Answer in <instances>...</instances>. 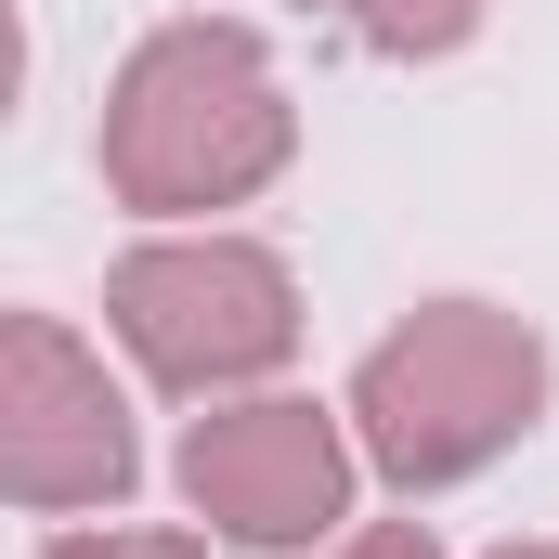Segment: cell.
Segmentation results:
<instances>
[{"label": "cell", "mask_w": 559, "mask_h": 559, "mask_svg": "<svg viewBox=\"0 0 559 559\" xmlns=\"http://www.w3.org/2000/svg\"><path fill=\"white\" fill-rule=\"evenodd\" d=\"M481 559H559V547H547V534H508V547H481Z\"/></svg>", "instance_id": "9c48e42d"}, {"label": "cell", "mask_w": 559, "mask_h": 559, "mask_svg": "<svg viewBox=\"0 0 559 559\" xmlns=\"http://www.w3.org/2000/svg\"><path fill=\"white\" fill-rule=\"evenodd\" d=\"M286 13L352 26V39H365V52H391V66H442V52H468V39H481V13H495V0H286Z\"/></svg>", "instance_id": "8992f818"}, {"label": "cell", "mask_w": 559, "mask_h": 559, "mask_svg": "<svg viewBox=\"0 0 559 559\" xmlns=\"http://www.w3.org/2000/svg\"><path fill=\"white\" fill-rule=\"evenodd\" d=\"M105 195L131 222H222L299 169V92L235 13H169L143 26L105 79Z\"/></svg>", "instance_id": "6da1fadb"}, {"label": "cell", "mask_w": 559, "mask_h": 559, "mask_svg": "<svg viewBox=\"0 0 559 559\" xmlns=\"http://www.w3.org/2000/svg\"><path fill=\"white\" fill-rule=\"evenodd\" d=\"M325 559H442V534H429V521H352Z\"/></svg>", "instance_id": "ba28073f"}, {"label": "cell", "mask_w": 559, "mask_h": 559, "mask_svg": "<svg viewBox=\"0 0 559 559\" xmlns=\"http://www.w3.org/2000/svg\"><path fill=\"white\" fill-rule=\"evenodd\" d=\"M547 338L508 299H417L365 365H352V442L391 495H455L481 481L521 429L547 417Z\"/></svg>", "instance_id": "7a4b0ae2"}, {"label": "cell", "mask_w": 559, "mask_h": 559, "mask_svg": "<svg viewBox=\"0 0 559 559\" xmlns=\"http://www.w3.org/2000/svg\"><path fill=\"white\" fill-rule=\"evenodd\" d=\"M105 338L169 404H235L299 365V274L235 222H143V248L105 274Z\"/></svg>", "instance_id": "3957f363"}, {"label": "cell", "mask_w": 559, "mask_h": 559, "mask_svg": "<svg viewBox=\"0 0 559 559\" xmlns=\"http://www.w3.org/2000/svg\"><path fill=\"white\" fill-rule=\"evenodd\" d=\"M131 481L143 429L105 352L66 312H0V495L26 521H92V508H131Z\"/></svg>", "instance_id": "5b68a950"}, {"label": "cell", "mask_w": 559, "mask_h": 559, "mask_svg": "<svg viewBox=\"0 0 559 559\" xmlns=\"http://www.w3.org/2000/svg\"><path fill=\"white\" fill-rule=\"evenodd\" d=\"M26 559H209V534H195V521H118V508H105V521L39 534Z\"/></svg>", "instance_id": "52a82bcc"}, {"label": "cell", "mask_w": 559, "mask_h": 559, "mask_svg": "<svg viewBox=\"0 0 559 559\" xmlns=\"http://www.w3.org/2000/svg\"><path fill=\"white\" fill-rule=\"evenodd\" d=\"M195 534L248 559H312L352 534V481H365V442L352 404H312V391H235V404H195L182 455H169Z\"/></svg>", "instance_id": "277c9868"}]
</instances>
